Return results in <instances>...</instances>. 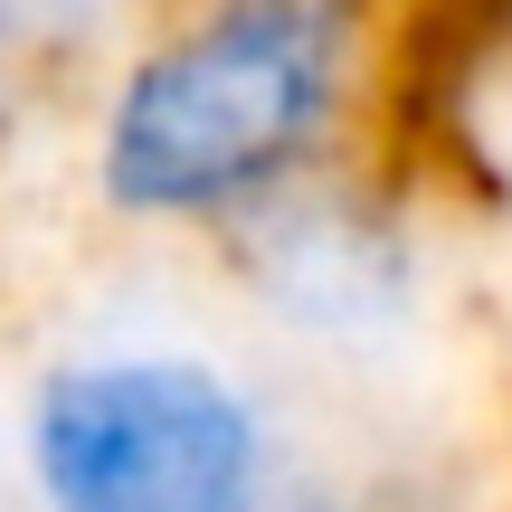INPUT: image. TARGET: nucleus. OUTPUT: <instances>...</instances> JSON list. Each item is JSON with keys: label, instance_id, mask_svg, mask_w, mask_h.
I'll return each mask as SVG.
<instances>
[{"label": "nucleus", "instance_id": "obj_1", "mask_svg": "<svg viewBox=\"0 0 512 512\" xmlns=\"http://www.w3.org/2000/svg\"><path fill=\"white\" fill-rule=\"evenodd\" d=\"M399 95V0H162L86 86V200L133 238L238 247L370 162Z\"/></svg>", "mask_w": 512, "mask_h": 512}, {"label": "nucleus", "instance_id": "obj_2", "mask_svg": "<svg viewBox=\"0 0 512 512\" xmlns=\"http://www.w3.org/2000/svg\"><path fill=\"white\" fill-rule=\"evenodd\" d=\"M19 512H275L304 484L275 389L200 342L48 351L10 418Z\"/></svg>", "mask_w": 512, "mask_h": 512}, {"label": "nucleus", "instance_id": "obj_3", "mask_svg": "<svg viewBox=\"0 0 512 512\" xmlns=\"http://www.w3.org/2000/svg\"><path fill=\"white\" fill-rule=\"evenodd\" d=\"M228 266L247 275L256 313H266L285 342L313 351H380L399 342L427 313V285H437V256H427V228L380 171H342V181L285 200L266 228H247L228 247Z\"/></svg>", "mask_w": 512, "mask_h": 512}, {"label": "nucleus", "instance_id": "obj_4", "mask_svg": "<svg viewBox=\"0 0 512 512\" xmlns=\"http://www.w3.org/2000/svg\"><path fill=\"white\" fill-rule=\"evenodd\" d=\"M143 10H162V0H0V76L95 67Z\"/></svg>", "mask_w": 512, "mask_h": 512}, {"label": "nucleus", "instance_id": "obj_5", "mask_svg": "<svg viewBox=\"0 0 512 512\" xmlns=\"http://www.w3.org/2000/svg\"><path fill=\"white\" fill-rule=\"evenodd\" d=\"M275 512H399V503H380V494H342V484H323V475H304Z\"/></svg>", "mask_w": 512, "mask_h": 512}]
</instances>
